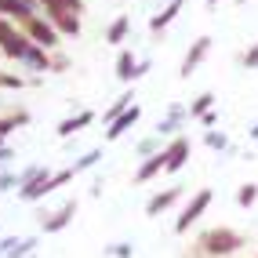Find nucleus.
I'll return each instance as SVG.
<instances>
[{"mask_svg":"<svg viewBox=\"0 0 258 258\" xmlns=\"http://www.w3.org/2000/svg\"><path fill=\"white\" fill-rule=\"evenodd\" d=\"M244 244H247V240L240 236L236 229L215 226V229H204L197 236V254H204V258H229V254H236Z\"/></svg>","mask_w":258,"mask_h":258,"instance_id":"1","label":"nucleus"},{"mask_svg":"<svg viewBox=\"0 0 258 258\" xmlns=\"http://www.w3.org/2000/svg\"><path fill=\"white\" fill-rule=\"evenodd\" d=\"M26 37H29V44H37V47H44V51H55L58 44H62V37H58V29L51 26L44 15H33V19H26L22 26H19Z\"/></svg>","mask_w":258,"mask_h":258,"instance_id":"2","label":"nucleus"},{"mask_svg":"<svg viewBox=\"0 0 258 258\" xmlns=\"http://www.w3.org/2000/svg\"><path fill=\"white\" fill-rule=\"evenodd\" d=\"M189 153H193V142H189V135H175L167 146H164V175H178L185 167Z\"/></svg>","mask_w":258,"mask_h":258,"instance_id":"3","label":"nucleus"},{"mask_svg":"<svg viewBox=\"0 0 258 258\" xmlns=\"http://www.w3.org/2000/svg\"><path fill=\"white\" fill-rule=\"evenodd\" d=\"M211 200H215V193H211V189H197V193H193V200L185 204V211L175 218V233H185L189 226H193V222H200V215L211 208Z\"/></svg>","mask_w":258,"mask_h":258,"instance_id":"4","label":"nucleus"},{"mask_svg":"<svg viewBox=\"0 0 258 258\" xmlns=\"http://www.w3.org/2000/svg\"><path fill=\"white\" fill-rule=\"evenodd\" d=\"M208 51H211V37H197L193 40V47L185 51V58H182V70H178V77L182 80H189L197 70H200V62L208 58Z\"/></svg>","mask_w":258,"mask_h":258,"instance_id":"5","label":"nucleus"},{"mask_svg":"<svg viewBox=\"0 0 258 258\" xmlns=\"http://www.w3.org/2000/svg\"><path fill=\"white\" fill-rule=\"evenodd\" d=\"M73 218H77V200H66L58 211H51L47 218H40V229H44L47 236H51V233H62Z\"/></svg>","mask_w":258,"mask_h":258,"instance_id":"6","label":"nucleus"},{"mask_svg":"<svg viewBox=\"0 0 258 258\" xmlns=\"http://www.w3.org/2000/svg\"><path fill=\"white\" fill-rule=\"evenodd\" d=\"M47 193H55V189H51V171L44 167L37 178H33L29 185H22L19 189V200H26V204H37V200H44Z\"/></svg>","mask_w":258,"mask_h":258,"instance_id":"7","label":"nucleus"},{"mask_svg":"<svg viewBox=\"0 0 258 258\" xmlns=\"http://www.w3.org/2000/svg\"><path fill=\"white\" fill-rule=\"evenodd\" d=\"M182 193H185L182 185H171V189H164V193H157V197H149V204H146V215H149V218H157V215H164L167 208H175V204L182 200Z\"/></svg>","mask_w":258,"mask_h":258,"instance_id":"8","label":"nucleus"},{"mask_svg":"<svg viewBox=\"0 0 258 258\" xmlns=\"http://www.w3.org/2000/svg\"><path fill=\"white\" fill-rule=\"evenodd\" d=\"M139 116H142V109H139V106L124 109V113H120V116L113 120V124L106 127V142H116V139H124V135H127L135 124H139Z\"/></svg>","mask_w":258,"mask_h":258,"instance_id":"9","label":"nucleus"},{"mask_svg":"<svg viewBox=\"0 0 258 258\" xmlns=\"http://www.w3.org/2000/svg\"><path fill=\"white\" fill-rule=\"evenodd\" d=\"M88 124H95V109H80L77 116H66L62 124L55 127V135L58 139H70V135H77V131H84Z\"/></svg>","mask_w":258,"mask_h":258,"instance_id":"10","label":"nucleus"},{"mask_svg":"<svg viewBox=\"0 0 258 258\" xmlns=\"http://www.w3.org/2000/svg\"><path fill=\"white\" fill-rule=\"evenodd\" d=\"M189 4V0H171V4H164V11L160 15H153V19H149V33H164L171 22H175L178 19V11Z\"/></svg>","mask_w":258,"mask_h":258,"instance_id":"11","label":"nucleus"},{"mask_svg":"<svg viewBox=\"0 0 258 258\" xmlns=\"http://www.w3.org/2000/svg\"><path fill=\"white\" fill-rule=\"evenodd\" d=\"M135 66H139L135 51L120 47V55H116V80H120V84H135Z\"/></svg>","mask_w":258,"mask_h":258,"instance_id":"12","label":"nucleus"},{"mask_svg":"<svg viewBox=\"0 0 258 258\" xmlns=\"http://www.w3.org/2000/svg\"><path fill=\"white\" fill-rule=\"evenodd\" d=\"M160 171H164V149L153 153V157H146V160L139 164V171H135V182L142 185V182H149V178H157Z\"/></svg>","mask_w":258,"mask_h":258,"instance_id":"13","label":"nucleus"},{"mask_svg":"<svg viewBox=\"0 0 258 258\" xmlns=\"http://www.w3.org/2000/svg\"><path fill=\"white\" fill-rule=\"evenodd\" d=\"M127 33H131V15H116V19L109 22V29H106V44H124L127 40Z\"/></svg>","mask_w":258,"mask_h":258,"instance_id":"14","label":"nucleus"},{"mask_svg":"<svg viewBox=\"0 0 258 258\" xmlns=\"http://www.w3.org/2000/svg\"><path fill=\"white\" fill-rule=\"evenodd\" d=\"M131 98H135V91H120V95L113 98V106H109L106 113H102V124H106V127H109V124H113V120H116L120 113H124V109H131V106H135V102H131Z\"/></svg>","mask_w":258,"mask_h":258,"instance_id":"15","label":"nucleus"},{"mask_svg":"<svg viewBox=\"0 0 258 258\" xmlns=\"http://www.w3.org/2000/svg\"><path fill=\"white\" fill-rule=\"evenodd\" d=\"M0 19H11V22H26V19H33V11H26L19 0H0Z\"/></svg>","mask_w":258,"mask_h":258,"instance_id":"16","label":"nucleus"},{"mask_svg":"<svg viewBox=\"0 0 258 258\" xmlns=\"http://www.w3.org/2000/svg\"><path fill=\"white\" fill-rule=\"evenodd\" d=\"M26 124H29V113H26V109H15V113H8V116H0V139H8L15 127H26Z\"/></svg>","mask_w":258,"mask_h":258,"instance_id":"17","label":"nucleus"},{"mask_svg":"<svg viewBox=\"0 0 258 258\" xmlns=\"http://www.w3.org/2000/svg\"><path fill=\"white\" fill-rule=\"evenodd\" d=\"M189 120H197V116H204V113H208V109H215V95L211 91H204V95H197L193 102H189Z\"/></svg>","mask_w":258,"mask_h":258,"instance_id":"18","label":"nucleus"},{"mask_svg":"<svg viewBox=\"0 0 258 258\" xmlns=\"http://www.w3.org/2000/svg\"><path fill=\"white\" fill-rule=\"evenodd\" d=\"M37 244H40L37 236H19V244H15V247L8 251V258H33V251H37Z\"/></svg>","mask_w":258,"mask_h":258,"instance_id":"19","label":"nucleus"},{"mask_svg":"<svg viewBox=\"0 0 258 258\" xmlns=\"http://www.w3.org/2000/svg\"><path fill=\"white\" fill-rule=\"evenodd\" d=\"M182 120H175V116H164V120H157V139H175V135H182Z\"/></svg>","mask_w":258,"mask_h":258,"instance_id":"20","label":"nucleus"},{"mask_svg":"<svg viewBox=\"0 0 258 258\" xmlns=\"http://www.w3.org/2000/svg\"><path fill=\"white\" fill-rule=\"evenodd\" d=\"M204 146H208V149H215V153H226L229 149V139H226V131H208V135H204Z\"/></svg>","mask_w":258,"mask_h":258,"instance_id":"21","label":"nucleus"},{"mask_svg":"<svg viewBox=\"0 0 258 258\" xmlns=\"http://www.w3.org/2000/svg\"><path fill=\"white\" fill-rule=\"evenodd\" d=\"M254 200H258V182H244L236 189V204H240V208H251Z\"/></svg>","mask_w":258,"mask_h":258,"instance_id":"22","label":"nucleus"},{"mask_svg":"<svg viewBox=\"0 0 258 258\" xmlns=\"http://www.w3.org/2000/svg\"><path fill=\"white\" fill-rule=\"evenodd\" d=\"M102 160V149H88V153H84V157L77 160V164H70V171H73V175H80V171H88V167H95Z\"/></svg>","mask_w":258,"mask_h":258,"instance_id":"23","label":"nucleus"},{"mask_svg":"<svg viewBox=\"0 0 258 258\" xmlns=\"http://www.w3.org/2000/svg\"><path fill=\"white\" fill-rule=\"evenodd\" d=\"M40 171H44V164H29V167H22V171H15V178H19V189H22V185H29L33 178L40 175Z\"/></svg>","mask_w":258,"mask_h":258,"instance_id":"24","label":"nucleus"},{"mask_svg":"<svg viewBox=\"0 0 258 258\" xmlns=\"http://www.w3.org/2000/svg\"><path fill=\"white\" fill-rule=\"evenodd\" d=\"M160 149H164L160 139H157V135H149V139L139 142V157H153V153H160Z\"/></svg>","mask_w":258,"mask_h":258,"instance_id":"25","label":"nucleus"},{"mask_svg":"<svg viewBox=\"0 0 258 258\" xmlns=\"http://www.w3.org/2000/svg\"><path fill=\"white\" fill-rule=\"evenodd\" d=\"M0 193H19V178L11 171H0Z\"/></svg>","mask_w":258,"mask_h":258,"instance_id":"26","label":"nucleus"},{"mask_svg":"<svg viewBox=\"0 0 258 258\" xmlns=\"http://www.w3.org/2000/svg\"><path fill=\"white\" fill-rule=\"evenodd\" d=\"M106 254H109V258H131V254H135V244H109Z\"/></svg>","mask_w":258,"mask_h":258,"instance_id":"27","label":"nucleus"},{"mask_svg":"<svg viewBox=\"0 0 258 258\" xmlns=\"http://www.w3.org/2000/svg\"><path fill=\"white\" fill-rule=\"evenodd\" d=\"M240 66H244V70H258V44L247 47L244 55H240Z\"/></svg>","mask_w":258,"mask_h":258,"instance_id":"28","label":"nucleus"},{"mask_svg":"<svg viewBox=\"0 0 258 258\" xmlns=\"http://www.w3.org/2000/svg\"><path fill=\"white\" fill-rule=\"evenodd\" d=\"M19 244V236H0V258H8V251Z\"/></svg>","mask_w":258,"mask_h":258,"instance_id":"29","label":"nucleus"},{"mask_svg":"<svg viewBox=\"0 0 258 258\" xmlns=\"http://www.w3.org/2000/svg\"><path fill=\"white\" fill-rule=\"evenodd\" d=\"M197 120H200V124L211 131V124H218V113H215V109H208V113H204V116H197Z\"/></svg>","mask_w":258,"mask_h":258,"instance_id":"30","label":"nucleus"},{"mask_svg":"<svg viewBox=\"0 0 258 258\" xmlns=\"http://www.w3.org/2000/svg\"><path fill=\"white\" fill-rule=\"evenodd\" d=\"M149 70H153V66H149V62H139V66H135V80H139V77H146Z\"/></svg>","mask_w":258,"mask_h":258,"instance_id":"31","label":"nucleus"},{"mask_svg":"<svg viewBox=\"0 0 258 258\" xmlns=\"http://www.w3.org/2000/svg\"><path fill=\"white\" fill-rule=\"evenodd\" d=\"M19 4H22L26 11H33V15H40V4H37V0H19Z\"/></svg>","mask_w":258,"mask_h":258,"instance_id":"32","label":"nucleus"},{"mask_svg":"<svg viewBox=\"0 0 258 258\" xmlns=\"http://www.w3.org/2000/svg\"><path fill=\"white\" fill-rule=\"evenodd\" d=\"M247 135H251V139H258V120H254V124H251V131H247Z\"/></svg>","mask_w":258,"mask_h":258,"instance_id":"33","label":"nucleus"},{"mask_svg":"<svg viewBox=\"0 0 258 258\" xmlns=\"http://www.w3.org/2000/svg\"><path fill=\"white\" fill-rule=\"evenodd\" d=\"M208 4H211V8H215V4H218V0H208Z\"/></svg>","mask_w":258,"mask_h":258,"instance_id":"34","label":"nucleus"},{"mask_svg":"<svg viewBox=\"0 0 258 258\" xmlns=\"http://www.w3.org/2000/svg\"><path fill=\"white\" fill-rule=\"evenodd\" d=\"M160 4H171V0H160Z\"/></svg>","mask_w":258,"mask_h":258,"instance_id":"35","label":"nucleus"},{"mask_svg":"<svg viewBox=\"0 0 258 258\" xmlns=\"http://www.w3.org/2000/svg\"><path fill=\"white\" fill-rule=\"evenodd\" d=\"M236 4H244V0H236Z\"/></svg>","mask_w":258,"mask_h":258,"instance_id":"36","label":"nucleus"}]
</instances>
